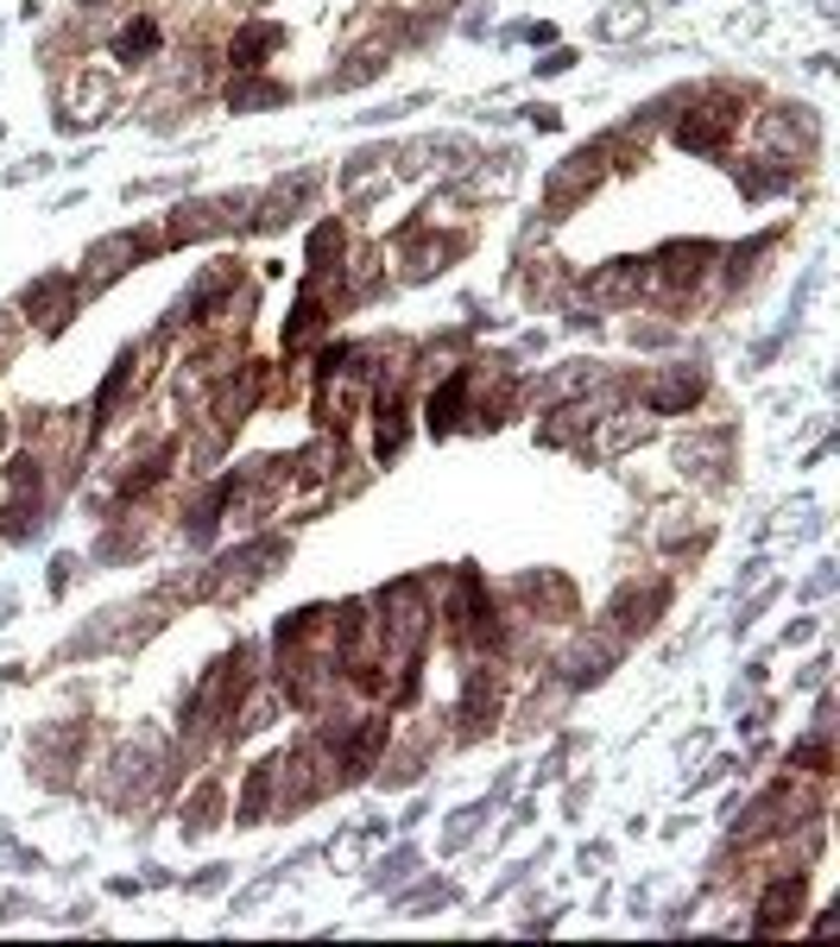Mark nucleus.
Listing matches in <instances>:
<instances>
[{"label": "nucleus", "instance_id": "nucleus-1", "mask_svg": "<svg viewBox=\"0 0 840 947\" xmlns=\"http://www.w3.org/2000/svg\"><path fill=\"white\" fill-rule=\"evenodd\" d=\"M727 127H733V102H714V108H702L695 121H683V146H714Z\"/></svg>", "mask_w": 840, "mask_h": 947}, {"label": "nucleus", "instance_id": "nucleus-2", "mask_svg": "<svg viewBox=\"0 0 840 947\" xmlns=\"http://www.w3.org/2000/svg\"><path fill=\"white\" fill-rule=\"evenodd\" d=\"M153 45H158V26H153V20H139V26H127L121 38H114L121 64H139V57H153Z\"/></svg>", "mask_w": 840, "mask_h": 947}, {"label": "nucleus", "instance_id": "nucleus-3", "mask_svg": "<svg viewBox=\"0 0 840 947\" xmlns=\"http://www.w3.org/2000/svg\"><path fill=\"white\" fill-rule=\"evenodd\" d=\"M461 398H468V380L456 373V380L443 385V398L430 405V430H449V424H456V417H461Z\"/></svg>", "mask_w": 840, "mask_h": 947}, {"label": "nucleus", "instance_id": "nucleus-4", "mask_svg": "<svg viewBox=\"0 0 840 947\" xmlns=\"http://www.w3.org/2000/svg\"><path fill=\"white\" fill-rule=\"evenodd\" d=\"M272 38H279V26H254V32H240V38H234V64H259V57H266L259 45H272Z\"/></svg>", "mask_w": 840, "mask_h": 947}, {"label": "nucleus", "instance_id": "nucleus-5", "mask_svg": "<svg viewBox=\"0 0 840 947\" xmlns=\"http://www.w3.org/2000/svg\"><path fill=\"white\" fill-rule=\"evenodd\" d=\"M688 398H695V380H683V373H676V380H670V385L658 392V405H663V410H683Z\"/></svg>", "mask_w": 840, "mask_h": 947}]
</instances>
